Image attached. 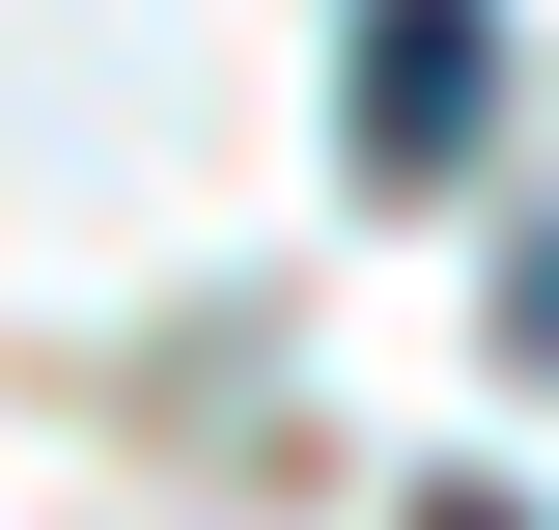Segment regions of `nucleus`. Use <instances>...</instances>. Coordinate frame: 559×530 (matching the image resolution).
I'll list each match as a JSON object with an SVG mask.
<instances>
[{"label":"nucleus","mask_w":559,"mask_h":530,"mask_svg":"<svg viewBox=\"0 0 559 530\" xmlns=\"http://www.w3.org/2000/svg\"><path fill=\"white\" fill-rule=\"evenodd\" d=\"M476 0H364V168H448V140H476Z\"/></svg>","instance_id":"nucleus-1"},{"label":"nucleus","mask_w":559,"mask_h":530,"mask_svg":"<svg viewBox=\"0 0 559 530\" xmlns=\"http://www.w3.org/2000/svg\"><path fill=\"white\" fill-rule=\"evenodd\" d=\"M503 335H532V363H559V224H532V252H503Z\"/></svg>","instance_id":"nucleus-2"},{"label":"nucleus","mask_w":559,"mask_h":530,"mask_svg":"<svg viewBox=\"0 0 559 530\" xmlns=\"http://www.w3.org/2000/svg\"><path fill=\"white\" fill-rule=\"evenodd\" d=\"M419 530H503V503H419Z\"/></svg>","instance_id":"nucleus-3"}]
</instances>
